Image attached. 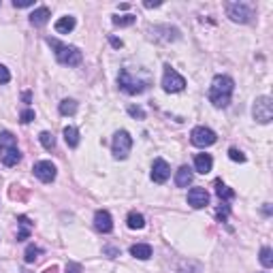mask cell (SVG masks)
<instances>
[{"label": "cell", "mask_w": 273, "mask_h": 273, "mask_svg": "<svg viewBox=\"0 0 273 273\" xmlns=\"http://www.w3.org/2000/svg\"><path fill=\"white\" fill-rule=\"evenodd\" d=\"M60 115H75L77 113V101H73V98H64L58 107Z\"/></svg>", "instance_id": "obj_24"}, {"label": "cell", "mask_w": 273, "mask_h": 273, "mask_svg": "<svg viewBox=\"0 0 273 273\" xmlns=\"http://www.w3.org/2000/svg\"><path fill=\"white\" fill-rule=\"evenodd\" d=\"M233 90H235V81L228 77V75H216L214 81H211V88H209V103L218 109H224L231 103V96H233Z\"/></svg>", "instance_id": "obj_1"}, {"label": "cell", "mask_w": 273, "mask_h": 273, "mask_svg": "<svg viewBox=\"0 0 273 273\" xmlns=\"http://www.w3.org/2000/svg\"><path fill=\"white\" fill-rule=\"evenodd\" d=\"M32 171H35V175H37L43 184H49V181L56 179V165H51L49 160H41V162H37Z\"/></svg>", "instance_id": "obj_9"}, {"label": "cell", "mask_w": 273, "mask_h": 273, "mask_svg": "<svg viewBox=\"0 0 273 273\" xmlns=\"http://www.w3.org/2000/svg\"><path fill=\"white\" fill-rule=\"evenodd\" d=\"M192 177H194V173L190 167H179L177 173H175V184H177V188H186V186H190L192 184Z\"/></svg>", "instance_id": "obj_16"}, {"label": "cell", "mask_w": 273, "mask_h": 273, "mask_svg": "<svg viewBox=\"0 0 273 273\" xmlns=\"http://www.w3.org/2000/svg\"><path fill=\"white\" fill-rule=\"evenodd\" d=\"M11 147H17V137L9 130H3L0 133V149H11Z\"/></svg>", "instance_id": "obj_23"}, {"label": "cell", "mask_w": 273, "mask_h": 273, "mask_svg": "<svg viewBox=\"0 0 273 273\" xmlns=\"http://www.w3.org/2000/svg\"><path fill=\"white\" fill-rule=\"evenodd\" d=\"M130 149H133V137H130L126 130H117V133L113 135V141H111L113 156L119 158V160H124V158H128Z\"/></svg>", "instance_id": "obj_4"}, {"label": "cell", "mask_w": 273, "mask_h": 273, "mask_svg": "<svg viewBox=\"0 0 273 273\" xmlns=\"http://www.w3.org/2000/svg\"><path fill=\"white\" fill-rule=\"evenodd\" d=\"M111 45H113V47H122V41H117V39H111Z\"/></svg>", "instance_id": "obj_38"}, {"label": "cell", "mask_w": 273, "mask_h": 273, "mask_svg": "<svg viewBox=\"0 0 273 273\" xmlns=\"http://www.w3.org/2000/svg\"><path fill=\"white\" fill-rule=\"evenodd\" d=\"M252 115L258 124H269L273 119V101L271 96H258L252 107Z\"/></svg>", "instance_id": "obj_3"}, {"label": "cell", "mask_w": 273, "mask_h": 273, "mask_svg": "<svg viewBox=\"0 0 273 273\" xmlns=\"http://www.w3.org/2000/svg\"><path fill=\"white\" fill-rule=\"evenodd\" d=\"M117 83H119V88H122L126 94H141V92L147 88V81H141L139 77L135 79L133 75H130V71H126V69L119 73Z\"/></svg>", "instance_id": "obj_6"}, {"label": "cell", "mask_w": 273, "mask_h": 273, "mask_svg": "<svg viewBox=\"0 0 273 273\" xmlns=\"http://www.w3.org/2000/svg\"><path fill=\"white\" fill-rule=\"evenodd\" d=\"M128 113L133 115V117H139V119H145V111L141 107H135V105H130L128 107Z\"/></svg>", "instance_id": "obj_31"}, {"label": "cell", "mask_w": 273, "mask_h": 273, "mask_svg": "<svg viewBox=\"0 0 273 273\" xmlns=\"http://www.w3.org/2000/svg\"><path fill=\"white\" fill-rule=\"evenodd\" d=\"M94 226H96V231H101V233H111L113 231V218L109 211L105 209H98L94 214Z\"/></svg>", "instance_id": "obj_12"}, {"label": "cell", "mask_w": 273, "mask_h": 273, "mask_svg": "<svg viewBox=\"0 0 273 273\" xmlns=\"http://www.w3.org/2000/svg\"><path fill=\"white\" fill-rule=\"evenodd\" d=\"M111 21H113V26L124 28V26H133L135 21H137V17L135 15H115Z\"/></svg>", "instance_id": "obj_27"}, {"label": "cell", "mask_w": 273, "mask_h": 273, "mask_svg": "<svg viewBox=\"0 0 273 273\" xmlns=\"http://www.w3.org/2000/svg\"><path fill=\"white\" fill-rule=\"evenodd\" d=\"M47 43L51 45L53 53H56V60L60 64H64V67H77V64L83 60L79 47L75 45H64V43H60L58 39H47Z\"/></svg>", "instance_id": "obj_2"}, {"label": "cell", "mask_w": 273, "mask_h": 273, "mask_svg": "<svg viewBox=\"0 0 273 273\" xmlns=\"http://www.w3.org/2000/svg\"><path fill=\"white\" fill-rule=\"evenodd\" d=\"M222 205H224V207H220V209L216 211V216H218V218H220V220L224 222V220H226V216H228V205H226V203H222Z\"/></svg>", "instance_id": "obj_35"}, {"label": "cell", "mask_w": 273, "mask_h": 273, "mask_svg": "<svg viewBox=\"0 0 273 273\" xmlns=\"http://www.w3.org/2000/svg\"><path fill=\"white\" fill-rule=\"evenodd\" d=\"M260 265H263L265 269H271L273 267V252L271 248H260Z\"/></svg>", "instance_id": "obj_25"}, {"label": "cell", "mask_w": 273, "mask_h": 273, "mask_svg": "<svg viewBox=\"0 0 273 273\" xmlns=\"http://www.w3.org/2000/svg\"><path fill=\"white\" fill-rule=\"evenodd\" d=\"M9 81H11V73H9L7 67L0 64V83H9Z\"/></svg>", "instance_id": "obj_32"}, {"label": "cell", "mask_w": 273, "mask_h": 273, "mask_svg": "<svg viewBox=\"0 0 273 273\" xmlns=\"http://www.w3.org/2000/svg\"><path fill=\"white\" fill-rule=\"evenodd\" d=\"M30 98H32L30 92H24V103H30Z\"/></svg>", "instance_id": "obj_39"}, {"label": "cell", "mask_w": 273, "mask_h": 273, "mask_svg": "<svg viewBox=\"0 0 273 273\" xmlns=\"http://www.w3.org/2000/svg\"><path fill=\"white\" fill-rule=\"evenodd\" d=\"M216 194H218V199L220 201H231V199H235V190H231L228 186H224L220 179H216Z\"/></svg>", "instance_id": "obj_19"}, {"label": "cell", "mask_w": 273, "mask_h": 273, "mask_svg": "<svg viewBox=\"0 0 273 273\" xmlns=\"http://www.w3.org/2000/svg\"><path fill=\"white\" fill-rule=\"evenodd\" d=\"M64 141H67L69 147H77L79 145V130L75 126H67L64 128Z\"/></svg>", "instance_id": "obj_22"}, {"label": "cell", "mask_w": 273, "mask_h": 273, "mask_svg": "<svg viewBox=\"0 0 273 273\" xmlns=\"http://www.w3.org/2000/svg\"><path fill=\"white\" fill-rule=\"evenodd\" d=\"M184 88H186V79L181 77L175 69H171L167 64L165 75H162V90L169 92V94H175V92H181Z\"/></svg>", "instance_id": "obj_5"}, {"label": "cell", "mask_w": 273, "mask_h": 273, "mask_svg": "<svg viewBox=\"0 0 273 273\" xmlns=\"http://www.w3.org/2000/svg\"><path fill=\"white\" fill-rule=\"evenodd\" d=\"M73 28H75V17H73V15L60 17V19L56 21V32H60V35H69Z\"/></svg>", "instance_id": "obj_20"}, {"label": "cell", "mask_w": 273, "mask_h": 273, "mask_svg": "<svg viewBox=\"0 0 273 273\" xmlns=\"http://www.w3.org/2000/svg\"><path fill=\"white\" fill-rule=\"evenodd\" d=\"M228 158H231L233 162H246L244 151H239L237 147H231V149H228Z\"/></svg>", "instance_id": "obj_29"}, {"label": "cell", "mask_w": 273, "mask_h": 273, "mask_svg": "<svg viewBox=\"0 0 273 273\" xmlns=\"http://www.w3.org/2000/svg\"><path fill=\"white\" fill-rule=\"evenodd\" d=\"M32 119H35V111H32V109H24V111L19 113V122L21 124H28V122H32Z\"/></svg>", "instance_id": "obj_30"}, {"label": "cell", "mask_w": 273, "mask_h": 273, "mask_svg": "<svg viewBox=\"0 0 273 273\" xmlns=\"http://www.w3.org/2000/svg\"><path fill=\"white\" fill-rule=\"evenodd\" d=\"M105 252H107V254H111V258H113V256H117V250H115V248H107Z\"/></svg>", "instance_id": "obj_37"}, {"label": "cell", "mask_w": 273, "mask_h": 273, "mask_svg": "<svg viewBox=\"0 0 273 273\" xmlns=\"http://www.w3.org/2000/svg\"><path fill=\"white\" fill-rule=\"evenodd\" d=\"M126 224H128V228H133V231H141V228L145 226V218L137 211H130L126 218Z\"/></svg>", "instance_id": "obj_21"}, {"label": "cell", "mask_w": 273, "mask_h": 273, "mask_svg": "<svg viewBox=\"0 0 273 273\" xmlns=\"http://www.w3.org/2000/svg\"><path fill=\"white\" fill-rule=\"evenodd\" d=\"M160 5H162L160 0H154V3H151V0H147V3H143L145 9H156V7H160Z\"/></svg>", "instance_id": "obj_36"}, {"label": "cell", "mask_w": 273, "mask_h": 273, "mask_svg": "<svg viewBox=\"0 0 273 273\" xmlns=\"http://www.w3.org/2000/svg\"><path fill=\"white\" fill-rule=\"evenodd\" d=\"M188 205L194 209H203L205 205H209V192L205 188H192L188 192Z\"/></svg>", "instance_id": "obj_11"}, {"label": "cell", "mask_w": 273, "mask_h": 273, "mask_svg": "<svg viewBox=\"0 0 273 273\" xmlns=\"http://www.w3.org/2000/svg\"><path fill=\"white\" fill-rule=\"evenodd\" d=\"M171 177V167L167 165V160L156 158L154 165H151V181L156 184H165Z\"/></svg>", "instance_id": "obj_10"}, {"label": "cell", "mask_w": 273, "mask_h": 273, "mask_svg": "<svg viewBox=\"0 0 273 273\" xmlns=\"http://www.w3.org/2000/svg\"><path fill=\"white\" fill-rule=\"evenodd\" d=\"M39 254H41V248H37V246H28V248H26V263H35Z\"/></svg>", "instance_id": "obj_28"}, {"label": "cell", "mask_w": 273, "mask_h": 273, "mask_svg": "<svg viewBox=\"0 0 273 273\" xmlns=\"http://www.w3.org/2000/svg\"><path fill=\"white\" fill-rule=\"evenodd\" d=\"M17 224H19V233H17V241H24V239L30 237V231H32V224L28 216H19L17 218Z\"/></svg>", "instance_id": "obj_17"}, {"label": "cell", "mask_w": 273, "mask_h": 273, "mask_svg": "<svg viewBox=\"0 0 273 273\" xmlns=\"http://www.w3.org/2000/svg\"><path fill=\"white\" fill-rule=\"evenodd\" d=\"M0 160H3L5 167H15L17 162L21 160V154L17 147H11V149H0Z\"/></svg>", "instance_id": "obj_13"}, {"label": "cell", "mask_w": 273, "mask_h": 273, "mask_svg": "<svg viewBox=\"0 0 273 273\" xmlns=\"http://www.w3.org/2000/svg\"><path fill=\"white\" fill-rule=\"evenodd\" d=\"M39 141H41V145L45 147V149H53V147H56V139H53V135L47 133V130H43V133L39 135Z\"/></svg>", "instance_id": "obj_26"}, {"label": "cell", "mask_w": 273, "mask_h": 273, "mask_svg": "<svg viewBox=\"0 0 273 273\" xmlns=\"http://www.w3.org/2000/svg\"><path fill=\"white\" fill-rule=\"evenodd\" d=\"M51 13H49V9L47 7H39L32 11V15H30V24L32 26H45L47 21H49Z\"/></svg>", "instance_id": "obj_14"}, {"label": "cell", "mask_w": 273, "mask_h": 273, "mask_svg": "<svg viewBox=\"0 0 273 273\" xmlns=\"http://www.w3.org/2000/svg\"><path fill=\"white\" fill-rule=\"evenodd\" d=\"M64 271H67V273H81L83 269H81L79 263H73V260H71V263H67V269H64Z\"/></svg>", "instance_id": "obj_33"}, {"label": "cell", "mask_w": 273, "mask_h": 273, "mask_svg": "<svg viewBox=\"0 0 273 273\" xmlns=\"http://www.w3.org/2000/svg\"><path fill=\"white\" fill-rule=\"evenodd\" d=\"M216 133L211 128H205V126H196L192 128V133H190V141H192V145L196 147H209L216 143Z\"/></svg>", "instance_id": "obj_7"}, {"label": "cell", "mask_w": 273, "mask_h": 273, "mask_svg": "<svg viewBox=\"0 0 273 273\" xmlns=\"http://www.w3.org/2000/svg\"><path fill=\"white\" fill-rule=\"evenodd\" d=\"M130 256H135L139 260H147L151 256V246H147V244H135L133 248H130Z\"/></svg>", "instance_id": "obj_18"}, {"label": "cell", "mask_w": 273, "mask_h": 273, "mask_svg": "<svg viewBox=\"0 0 273 273\" xmlns=\"http://www.w3.org/2000/svg\"><path fill=\"white\" fill-rule=\"evenodd\" d=\"M211 167H214V160L209 154H196L194 156V169L203 173V175H207V173L211 171Z\"/></svg>", "instance_id": "obj_15"}, {"label": "cell", "mask_w": 273, "mask_h": 273, "mask_svg": "<svg viewBox=\"0 0 273 273\" xmlns=\"http://www.w3.org/2000/svg\"><path fill=\"white\" fill-rule=\"evenodd\" d=\"M35 0H13V7L15 9H26V7H32Z\"/></svg>", "instance_id": "obj_34"}, {"label": "cell", "mask_w": 273, "mask_h": 273, "mask_svg": "<svg viewBox=\"0 0 273 273\" xmlns=\"http://www.w3.org/2000/svg\"><path fill=\"white\" fill-rule=\"evenodd\" d=\"M226 15L233 21H239V24H248L252 19V9L244 3H231V5H226Z\"/></svg>", "instance_id": "obj_8"}]
</instances>
